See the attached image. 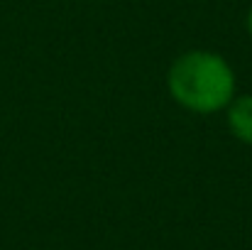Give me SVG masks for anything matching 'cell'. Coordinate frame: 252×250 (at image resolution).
<instances>
[{
	"label": "cell",
	"instance_id": "6da1fadb",
	"mask_svg": "<svg viewBox=\"0 0 252 250\" xmlns=\"http://www.w3.org/2000/svg\"><path fill=\"white\" fill-rule=\"evenodd\" d=\"M169 96L191 113H218L235 98V71L211 49H191L174 59L167 74Z\"/></svg>",
	"mask_w": 252,
	"mask_h": 250
},
{
	"label": "cell",
	"instance_id": "7a4b0ae2",
	"mask_svg": "<svg viewBox=\"0 0 252 250\" xmlns=\"http://www.w3.org/2000/svg\"><path fill=\"white\" fill-rule=\"evenodd\" d=\"M228 128L230 133L243 143L252 147V93L238 96L228 103Z\"/></svg>",
	"mask_w": 252,
	"mask_h": 250
},
{
	"label": "cell",
	"instance_id": "3957f363",
	"mask_svg": "<svg viewBox=\"0 0 252 250\" xmlns=\"http://www.w3.org/2000/svg\"><path fill=\"white\" fill-rule=\"evenodd\" d=\"M245 27H248V35L252 37V7H250V12H248V17H245Z\"/></svg>",
	"mask_w": 252,
	"mask_h": 250
}]
</instances>
